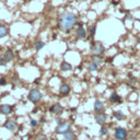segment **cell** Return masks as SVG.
Returning <instances> with one entry per match:
<instances>
[{
  "mask_svg": "<svg viewBox=\"0 0 140 140\" xmlns=\"http://www.w3.org/2000/svg\"><path fill=\"white\" fill-rule=\"evenodd\" d=\"M64 137H65V140H73L74 139V133L70 129L64 134Z\"/></svg>",
  "mask_w": 140,
  "mask_h": 140,
  "instance_id": "ac0fdd59",
  "label": "cell"
},
{
  "mask_svg": "<svg viewBox=\"0 0 140 140\" xmlns=\"http://www.w3.org/2000/svg\"><path fill=\"white\" fill-rule=\"evenodd\" d=\"M125 19H126V20H133V15L130 14L129 12H127V13H126V15H125Z\"/></svg>",
  "mask_w": 140,
  "mask_h": 140,
  "instance_id": "f1b7e54d",
  "label": "cell"
},
{
  "mask_svg": "<svg viewBox=\"0 0 140 140\" xmlns=\"http://www.w3.org/2000/svg\"><path fill=\"white\" fill-rule=\"evenodd\" d=\"M6 65H7V61L4 60V58H3V57H1V56H0V67L6 66Z\"/></svg>",
  "mask_w": 140,
  "mask_h": 140,
  "instance_id": "484cf974",
  "label": "cell"
},
{
  "mask_svg": "<svg viewBox=\"0 0 140 140\" xmlns=\"http://www.w3.org/2000/svg\"><path fill=\"white\" fill-rule=\"evenodd\" d=\"M44 46H45V43H44V42H42V41H36L34 43V48H35V50H37V52L41 50Z\"/></svg>",
  "mask_w": 140,
  "mask_h": 140,
  "instance_id": "ffe728a7",
  "label": "cell"
},
{
  "mask_svg": "<svg viewBox=\"0 0 140 140\" xmlns=\"http://www.w3.org/2000/svg\"><path fill=\"white\" fill-rule=\"evenodd\" d=\"M79 23L77 15L72 12H64L58 18V29L65 33H69Z\"/></svg>",
  "mask_w": 140,
  "mask_h": 140,
  "instance_id": "6da1fadb",
  "label": "cell"
},
{
  "mask_svg": "<svg viewBox=\"0 0 140 140\" xmlns=\"http://www.w3.org/2000/svg\"><path fill=\"white\" fill-rule=\"evenodd\" d=\"M49 112H52L53 114L59 116V115H61V114H63L64 107H63V105L60 104V103H55V104H53L52 106H50Z\"/></svg>",
  "mask_w": 140,
  "mask_h": 140,
  "instance_id": "8992f818",
  "label": "cell"
},
{
  "mask_svg": "<svg viewBox=\"0 0 140 140\" xmlns=\"http://www.w3.org/2000/svg\"><path fill=\"white\" fill-rule=\"evenodd\" d=\"M9 34V29L7 25H3V24H0V38H3V37L8 36Z\"/></svg>",
  "mask_w": 140,
  "mask_h": 140,
  "instance_id": "9a60e30c",
  "label": "cell"
},
{
  "mask_svg": "<svg viewBox=\"0 0 140 140\" xmlns=\"http://www.w3.org/2000/svg\"><path fill=\"white\" fill-rule=\"evenodd\" d=\"M136 82H137V79H135V78H133V77H130L129 81H128L129 84H135V83H136Z\"/></svg>",
  "mask_w": 140,
  "mask_h": 140,
  "instance_id": "83f0119b",
  "label": "cell"
},
{
  "mask_svg": "<svg viewBox=\"0 0 140 140\" xmlns=\"http://www.w3.org/2000/svg\"><path fill=\"white\" fill-rule=\"evenodd\" d=\"M112 4H113V6H118L119 1H112Z\"/></svg>",
  "mask_w": 140,
  "mask_h": 140,
  "instance_id": "1f68e13d",
  "label": "cell"
},
{
  "mask_svg": "<svg viewBox=\"0 0 140 140\" xmlns=\"http://www.w3.org/2000/svg\"><path fill=\"white\" fill-rule=\"evenodd\" d=\"M7 83H8L7 78H4V77H1V78H0V85L3 87V85H6Z\"/></svg>",
  "mask_w": 140,
  "mask_h": 140,
  "instance_id": "cb8c5ba5",
  "label": "cell"
},
{
  "mask_svg": "<svg viewBox=\"0 0 140 140\" xmlns=\"http://www.w3.org/2000/svg\"><path fill=\"white\" fill-rule=\"evenodd\" d=\"M37 125H38V122H37V120H35V119H31L30 120V126H31V127L35 128Z\"/></svg>",
  "mask_w": 140,
  "mask_h": 140,
  "instance_id": "d4e9b609",
  "label": "cell"
},
{
  "mask_svg": "<svg viewBox=\"0 0 140 140\" xmlns=\"http://www.w3.org/2000/svg\"><path fill=\"white\" fill-rule=\"evenodd\" d=\"M3 58H4V60H6L7 63H11L12 60L14 59V53H13V50H11L10 48L7 49L6 52H4Z\"/></svg>",
  "mask_w": 140,
  "mask_h": 140,
  "instance_id": "8fae6325",
  "label": "cell"
},
{
  "mask_svg": "<svg viewBox=\"0 0 140 140\" xmlns=\"http://www.w3.org/2000/svg\"><path fill=\"white\" fill-rule=\"evenodd\" d=\"M91 61H93V63H95L97 66H100V65H102L104 63V60H103V58H102V56H96V55H93L92 56V60Z\"/></svg>",
  "mask_w": 140,
  "mask_h": 140,
  "instance_id": "e0dca14e",
  "label": "cell"
},
{
  "mask_svg": "<svg viewBox=\"0 0 140 140\" xmlns=\"http://www.w3.org/2000/svg\"><path fill=\"white\" fill-rule=\"evenodd\" d=\"M13 111V107L9 104H1L0 105V114L2 115H10Z\"/></svg>",
  "mask_w": 140,
  "mask_h": 140,
  "instance_id": "ba28073f",
  "label": "cell"
},
{
  "mask_svg": "<svg viewBox=\"0 0 140 140\" xmlns=\"http://www.w3.org/2000/svg\"><path fill=\"white\" fill-rule=\"evenodd\" d=\"M115 139L116 140H126L128 137V131L126 130L125 128H122V127H118L115 129Z\"/></svg>",
  "mask_w": 140,
  "mask_h": 140,
  "instance_id": "277c9868",
  "label": "cell"
},
{
  "mask_svg": "<svg viewBox=\"0 0 140 140\" xmlns=\"http://www.w3.org/2000/svg\"><path fill=\"white\" fill-rule=\"evenodd\" d=\"M113 59H114L113 57H111V58H107V59H106V61H105V63H107V64H111L112 61H113Z\"/></svg>",
  "mask_w": 140,
  "mask_h": 140,
  "instance_id": "4dcf8cb0",
  "label": "cell"
},
{
  "mask_svg": "<svg viewBox=\"0 0 140 140\" xmlns=\"http://www.w3.org/2000/svg\"><path fill=\"white\" fill-rule=\"evenodd\" d=\"M97 68H99V66L95 64V63H93V61H90L89 63V65H88V70L89 71H96L97 70Z\"/></svg>",
  "mask_w": 140,
  "mask_h": 140,
  "instance_id": "44dd1931",
  "label": "cell"
},
{
  "mask_svg": "<svg viewBox=\"0 0 140 140\" xmlns=\"http://www.w3.org/2000/svg\"><path fill=\"white\" fill-rule=\"evenodd\" d=\"M137 42H138V44H140V36H138V38H137Z\"/></svg>",
  "mask_w": 140,
  "mask_h": 140,
  "instance_id": "d590c367",
  "label": "cell"
},
{
  "mask_svg": "<svg viewBox=\"0 0 140 140\" xmlns=\"http://www.w3.org/2000/svg\"><path fill=\"white\" fill-rule=\"evenodd\" d=\"M107 134H108V128L105 127V126H101V128H100V135L101 136H106Z\"/></svg>",
  "mask_w": 140,
  "mask_h": 140,
  "instance_id": "603a6c76",
  "label": "cell"
},
{
  "mask_svg": "<svg viewBox=\"0 0 140 140\" xmlns=\"http://www.w3.org/2000/svg\"><path fill=\"white\" fill-rule=\"evenodd\" d=\"M87 35H88V33H87V31H85L84 27H83V26H78V29L76 30V36H77V38L84 40V38H87Z\"/></svg>",
  "mask_w": 140,
  "mask_h": 140,
  "instance_id": "9c48e42d",
  "label": "cell"
},
{
  "mask_svg": "<svg viewBox=\"0 0 140 140\" xmlns=\"http://www.w3.org/2000/svg\"><path fill=\"white\" fill-rule=\"evenodd\" d=\"M91 53L92 55L96 56H103L105 54V47L101 42L92 41L91 42Z\"/></svg>",
  "mask_w": 140,
  "mask_h": 140,
  "instance_id": "7a4b0ae2",
  "label": "cell"
},
{
  "mask_svg": "<svg viewBox=\"0 0 140 140\" xmlns=\"http://www.w3.org/2000/svg\"><path fill=\"white\" fill-rule=\"evenodd\" d=\"M40 82V80H38V79H36V80L34 81V83H35V84H37V83H38Z\"/></svg>",
  "mask_w": 140,
  "mask_h": 140,
  "instance_id": "836d02e7",
  "label": "cell"
},
{
  "mask_svg": "<svg viewBox=\"0 0 140 140\" xmlns=\"http://www.w3.org/2000/svg\"><path fill=\"white\" fill-rule=\"evenodd\" d=\"M40 123H41V124H44V123H45V118H44V117H41V118H40Z\"/></svg>",
  "mask_w": 140,
  "mask_h": 140,
  "instance_id": "d6a6232c",
  "label": "cell"
},
{
  "mask_svg": "<svg viewBox=\"0 0 140 140\" xmlns=\"http://www.w3.org/2000/svg\"><path fill=\"white\" fill-rule=\"evenodd\" d=\"M42 99H43V94L37 89H32L27 94V100L31 101L32 103H38L40 101H42Z\"/></svg>",
  "mask_w": 140,
  "mask_h": 140,
  "instance_id": "3957f363",
  "label": "cell"
},
{
  "mask_svg": "<svg viewBox=\"0 0 140 140\" xmlns=\"http://www.w3.org/2000/svg\"><path fill=\"white\" fill-rule=\"evenodd\" d=\"M94 111L96 112V113L104 112V103L101 100H96L94 102Z\"/></svg>",
  "mask_w": 140,
  "mask_h": 140,
  "instance_id": "4fadbf2b",
  "label": "cell"
},
{
  "mask_svg": "<svg viewBox=\"0 0 140 140\" xmlns=\"http://www.w3.org/2000/svg\"><path fill=\"white\" fill-rule=\"evenodd\" d=\"M110 101L112 102V103H119V104L123 103V99H122V97H120L116 92H113V93L111 94Z\"/></svg>",
  "mask_w": 140,
  "mask_h": 140,
  "instance_id": "5bb4252c",
  "label": "cell"
},
{
  "mask_svg": "<svg viewBox=\"0 0 140 140\" xmlns=\"http://www.w3.org/2000/svg\"><path fill=\"white\" fill-rule=\"evenodd\" d=\"M59 92H60V95H63V96H66L68 95L70 92H71V88H70L69 84H61V87H60L59 89Z\"/></svg>",
  "mask_w": 140,
  "mask_h": 140,
  "instance_id": "7c38bea8",
  "label": "cell"
},
{
  "mask_svg": "<svg viewBox=\"0 0 140 140\" xmlns=\"http://www.w3.org/2000/svg\"><path fill=\"white\" fill-rule=\"evenodd\" d=\"M95 33H96V24H93L89 27V35L91 37H94Z\"/></svg>",
  "mask_w": 140,
  "mask_h": 140,
  "instance_id": "7402d4cb",
  "label": "cell"
},
{
  "mask_svg": "<svg viewBox=\"0 0 140 140\" xmlns=\"http://www.w3.org/2000/svg\"><path fill=\"white\" fill-rule=\"evenodd\" d=\"M55 122H56V124H57V125H60V124H61L63 122H61V118H60L59 117V116H58V117H56V119H55Z\"/></svg>",
  "mask_w": 140,
  "mask_h": 140,
  "instance_id": "f546056e",
  "label": "cell"
},
{
  "mask_svg": "<svg viewBox=\"0 0 140 140\" xmlns=\"http://www.w3.org/2000/svg\"><path fill=\"white\" fill-rule=\"evenodd\" d=\"M106 118H107V116L104 112H101V113L95 114V122L99 125H104L105 122H106Z\"/></svg>",
  "mask_w": 140,
  "mask_h": 140,
  "instance_id": "30bf717a",
  "label": "cell"
},
{
  "mask_svg": "<svg viewBox=\"0 0 140 140\" xmlns=\"http://www.w3.org/2000/svg\"><path fill=\"white\" fill-rule=\"evenodd\" d=\"M113 115L117 120H123L125 118V115L123 114V112H120V111H115L113 113Z\"/></svg>",
  "mask_w": 140,
  "mask_h": 140,
  "instance_id": "d6986e66",
  "label": "cell"
},
{
  "mask_svg": "<svg viewBox=\"0 0 140 140\" xmlns=\"http://www.w3.org/2000/svg\"><path fill=\"white\" fill-rule=\"evenodd\" d=\"M128 140H138V139H137V138H135V137H133V138H129Z\"/></svg>",
  "mask_w": 140,
  "mask_h": 140,
  "instance_id": "e575fe53",
  "label": "cell"
},
{
  "mask_svg": "<svg viewBox=\"0 0 140 140\" xmlns=\"http://www.w3.org/2000/svg\"><path fill=\"white\" fill-rule=\"evenodd\" d=\"M3 126L8 130H10V131H15L17 128H18V124H17L15 120H13V119H7L6 122H4Z\"/></svg>",
  "mask_w": 140,
  "mask_h": 140,
  "instance_id": "52a82bcc",
  "label": "cell"
},
{
  "mask_svg": "<svg viewBox=\"0 0 140 140\" xmlns=\"http://www.w3.org/2000/svg\"><path fill=\"white\" fill-rule=\"evenodd\" d=\"M36 140H47L45 135H38V136L36 137Z\"/></svg>",
  "mask_w": 140,
  "mask_h": 140,
  "instance_id": "4316f807",
  "label": "cell"
},
{
  "mask_svg": "<svg viewBox=\"0 0 140 140\" xmlns=\"http://www.w3.org/2000/svg\"><path fill=\"white\" fill-rule=\"evenodd\" d=\"M60 70H61V71H71L72 66L68 61H63L60 64Z\"/></svg>",
  "mask_w": 140,
  "mask_h": 140,
  "instance_id": "2e32d148",
  "label": "cell"
},
{
  "mask_svg": "<svg viewBox=\"0 0 140 140\" xmlns=\"http://www.w3.org/2000/svg\"><path fill=\"white\" fill-rule=\"evenodd\" d=\"M70 128H71V125H70L69 123H61L60 125H57V127H56L55 129V133L56 134H65L66 131H68V130H70Z\"/></svg>",
  "mask_w": 140,
  "mask_h": 140,
  "instance_id": "5b68a950",
  "label": "cell"
}]
</instances>
